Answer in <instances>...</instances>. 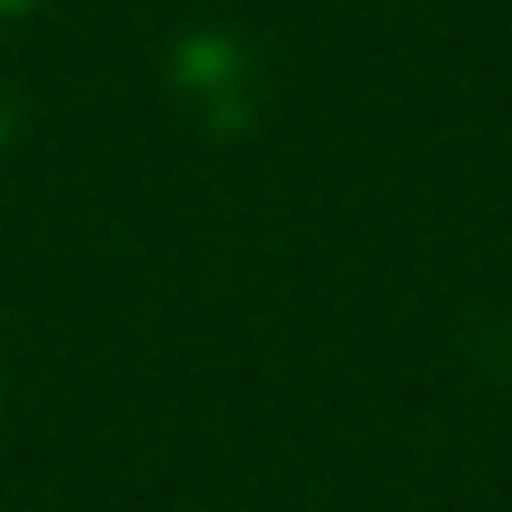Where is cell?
I'll return each instance as SVG.
<instances>
[{
  "instance_id": "obj_1",
  "label": "cell",
  "mask_w": 512,
  "mask_h": 512,
  "mask_svg": "<svg viewBox=\"0 0 512 512\" xmlns=\"http://www.w3.org/2000/svg\"><path fill=\"white\" fill-rule=\"evenodd\" d=\"M32 8H48V0H0V16H32Z\"/></svg>"
},
{
  "instance_id": "obj_2",
  "label": "cell",
  "mask_w": 512,
  "mask_h": 512,
  "mask_svg": "<svg viewBox=\"0 0 512 512\" xmlns=\"http://www.w3.org/2000/svg\"><path fill=\"white\" fill-rule=\"evenodd\" d=\"M0 144H8V112H0Z\"/></svg>"
}]
</instances>
